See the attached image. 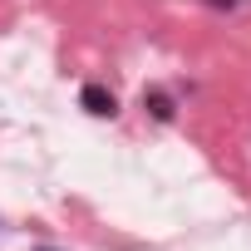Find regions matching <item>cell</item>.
Masks as SVG:
<instances>
[{
    "mask_svg": "<svg viewBox=\"0 0 251 251\" xmlns=\"http://www.w3.org/2000/svg\"><path fill=\"white\" fill-rule=\"evenodd\" d=\"M79 103H84L89 113H99V118H113V113H118V103H113V94H108V89H99V84H84V94H79Z\"/></svg>",
    "mask_w": 251,
    "mask_h": 251,
    "instance_id": "1",
    "label": "cell"
},
{
    "mask_svg": "<svg viewBox=\"0 0 251 251\" xmlns=\"http://www.w3.org/2000/svg\"><path fill=\"white\" fill-rule=\"evenodd\" d=\"M143 103L153 108V118H173V99L168 94H143Z\"/></svg>",
    "mask_w": 251,
    "mask_h": 251,
    "instance_id": "2",
    "label": "cell"
},
{
    "mask_svg": "<svg viewBox=\"0 0 251 251\" xmlns=\"http://www.w3.org/2000/svg\"><path fill=\"white\" fill-rule=\"evenodd\" d=\"M40 251H54V246H40Z\"/></svg>",
    "mask_w": 251,
    "mask_h": 251,
    "instance_id": "3",
    "label": "cell"
}]
</instances>
